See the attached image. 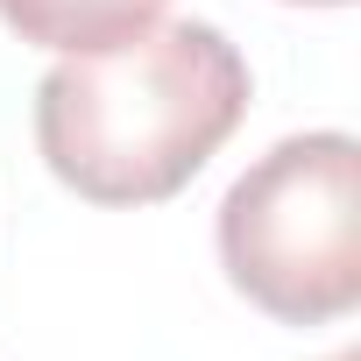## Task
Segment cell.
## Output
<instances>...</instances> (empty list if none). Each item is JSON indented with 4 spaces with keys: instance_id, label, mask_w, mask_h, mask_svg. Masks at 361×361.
<instances>
[{
    "instance_id": "obj_1",
    "label": "cell",
    "mask_w": 361,
    "mask_h": 361,
    "mask_svg": "<svg viewBox=\"0 0 361 361\" xmlns=\"http://www.w3.org/2000/svg\"><path fill=\"white\" fill-rule=\"evenodd\" d=\"M248 92L255 78L213 22H149L114 50L43 71L36 149L85 206H163L227 149Z\"/></svg>"
},
{
    "instance_id": "obj_2",
    "label": "cell",
    "mask_w": 361,
    "mask_h": 361,
    "mask_svg": "<svg viewBox=\"0 0 361 361\" xmlns=\"http://www.w3.org/2000/svg\"><path fill=\"white\" fill-rule=\"evenodd\" d=\"M227 283L276 326H333L361 305V142L340 128L283 135L220 199Z\"/></svg>"
},
{
    "instance_id": "obj_3",
    "label": "cell",
    "mask_w": 361,
    "mask_h": 361,
    "mask_svg": "<svg viewBox=\"0 0 361 361\" xmlns=\"http://www.w3.org/2000/svg\"><path fill=\"white\" fill-rule=\"evenodd\" d=\"M163 8L170 0H0V22L36 50L92 57V50H114V43L142 36L149 22H163Z\"/></svg>"
},
{
    "instance_id": "obj_4",
    "label": "cell",
    "mask_w": 361,
    "mask_h": 361,
    "mask_svg": "<svg viewBox=\"0 0 361 361\" xmlns=\"http://www.w3.org/2000/svg\"><path fill=\"white\" fill-rule=\"evenodd\" d=\"M283 8H347V0H283Z\"/></svg>"
},
{
    "instance_id": "obj_5",
    "label": "cell",
    "mask_w": 361,
    "mask_h": 361,
    "mask_svg": "<svg viewBox=\"0 0 361 361\" xmlns=\"http://www.w3.org/2000/svg\"><path fill=\"white\" fill-rule=\"evenodd\" d=\"M326 361H361V354H354V347H340V354H326Z\"/></svg>"
}]
</instances>
